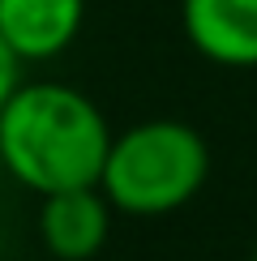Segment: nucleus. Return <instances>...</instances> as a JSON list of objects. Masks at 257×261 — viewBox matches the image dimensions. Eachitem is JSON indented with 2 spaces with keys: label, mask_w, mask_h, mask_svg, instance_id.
<instances>
[{
  "label": "nucleus",
  "mask_w": 257,
  "mask_h": 261,
  "mask_svg": "<svg viewBox=\"0 0 257 261\" xmlns=\"http://www.w3.org/2000/svg\"><path fill=\"white\" fill-rule=\"evenodd\" d=\"M112 137L99 103L64 82H21L0 107V167L39 197L99 184Z\"/></svg>",
  "instance_id": "obj_1"
},
{
  "label": "nucleus",
  "mask_w": 257,
  "mask_h": 261,
  "mask_svg": "<svg viewBox=\"0 0 257 261\" xmlns=\"http://www.w3.org/2000/svg\"><path fill=\"white\" fill-rule=\"evenodd\" d=\"M210 176V146L185 120H142L112 137L103 159L99 189L112 210L133 219H159L189 205L206 189Z\"/></svg>",
  "instance_id": "obj_2"
},
{
  "label": "nucleus",
  "mask_w": 257,
  "mask_h": 261,
  "mask_svg": "<svg viewBox=\"0 0 257 261\" xmlns=\"http://www.w3.org/2000/svg\"><path fill=\"white\" fill-rule=\"evenodd\" d=\"M180 26L201 60L257 69V0H180Z\"/></svg>",
  "instance_id": "obj_3"
},
{
  "label": "nucleus",
  "mask_w": 257,
  "mask_h": 261,
  "mask_svg": "<svg viewBox=\"0 0 257 261\" xmlns=\"http://www.w3.org/2000/svg\"><path fill=\"white\" fill-rule=\"evenodd\" d=\"M112 201L99 184L47 193L39 205V240L56 261H90L112 236Z\"/></svg>",
  "instance_id": "obj_4"
},
{
  "label": "nucleus",
  "mask_w": 257,
  "mask_h": 261,
  "mask_svg": "<svg viewBox=\"0 0 257 261\" xmlns=\"http://www.w3.org/2000/svg\"><path fill=\"white\" fill-rule=\"evenodd\" d=\"M86 0H0V39L21 64L56 60L78 43Z\"/></svg>",
  "instance_id": "obj_5"
},
{
  "label": "nucleus",
  "mask_w": 257,
  "mask_h": 261,
  "mask_svg": "<svg viewBox=\"0 0 257 261\" xmlns=\"http://www.w3.org/2000/svg\"><path fill=\"white\" fill-rule=\"evenodd\" d=\"M21 86V60L9 51V43L0 39V107H5V99L13 94Z\"/></svg>",
  "instance_id": "obj_6"
},
{
  "label": "nucleus",
  "mask_w": 257,
  "mask_h": 261,
  "mask_svg": "<svg viewBox=\"0 0 257 261\" xmlns=\"http://www.w3.org/2000/svg\"><path fill=\"white\" fill-rule=\"evenodd\" d=\"M249 261H257V244H253V257H249Z\"/></svg>",
  "instance_id": "obj_7"
}]
</instances>
